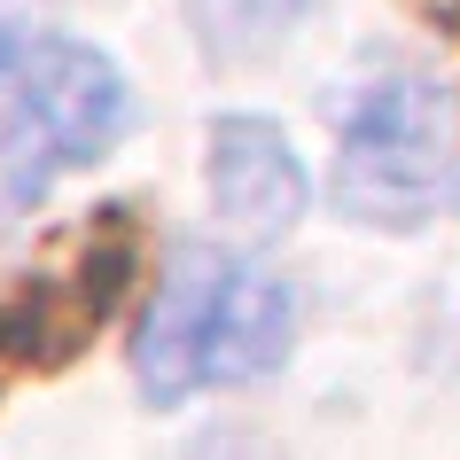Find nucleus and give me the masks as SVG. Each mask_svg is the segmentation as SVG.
I'll return each mask as SVG.
<instances>
[{"instance_id":"1","label":"nucleus","mask_w":460,"mask_h":460,"mask_svg":"<svg viewBox=\"0 0 460 460\" xmlns=\"http://www.w3.org/2000/svg\"><path fill=\"white\" fill-rule=\"evenodd\" d=\"M289 328H296V296L281 273L218 243H180L156 273V296L133 336V383L148 390V406L258 383L289 359Z\"/></svg>"},{"instance_id":"2","label":"nucleus","mask_w":460,"mask_h":460,"mask_svg":"<svg viewBox=\"0 0 460 460\" xmlns=\"http://www.w3.org/2000/svg\"><path fill=\"white\" fill-rule=\"evenodd\" d=\"M0 86H8V110H0V195L8 203H40L63 172L102 164L133 125L125 71L63 31H40Z\"/></svg>"},{"instance_id":"3","label":"nucleus","mask_w":460,"mask_h":460,"mask_svg":"<svg viewBox=\"0 0 460 460\" xmlns=\"http://www.w3.org/2000/svg\"><path fill=\"white\" fill-rule=\"evenodd\" d=\"M453 94L437 78H383L336 125V203L359 226H421L453 180Z\"/></svg>"},{"instance_id":"4","label":"nucleus","mask_w":460,"mask_h":460,"mask_svg":"<svg viewBox=\"0 0 460 460\" xmlns=\"http://www.w3.org/2000/svg\"><path fill=\"white\" fill-rule=\"evenodd\" d=\"M211 203L243 234H281L305 218L313 203V180L296 164V148L281 125L266 118H218L211 125Z\"/></svg>"},{"instance_id":"5","label":"nucleus","mask_w":460,"mask_h":460,"mask_svg":"<svg viewBox=\"0 0 460 460\" xmlns=\"http://www.w3.org/2000/svg\"><path fill=\"white\" fill-rule=\"evenodd\" d=\"M305 8H313V0H188L195 40H203V55H218V63H243V55L273 48Z\"/></svg>"},{"instance_id":"6","label":"nucleus","mask_w":460,"mask_h":460,"mask_svg":"<svg viewBox=\"0 0 460 460\" xmlns=\"http://www.w3.org/2000/svg\"><path fill=\"white\" fill-rule=\"evenodd\" d=\"M40 40V24H31V0H0V78L16 71V55Z\"/></svg>"}]
</instances>
